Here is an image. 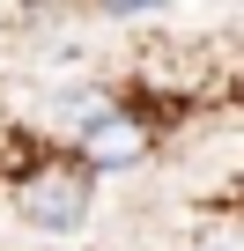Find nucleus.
<instances>
[{
  "label": "nucleus",
  "instance_id": "nucleus-1",
  "mask_svg": "<svg viewBox=\"0 0 244 251\" xmlns=\"http://www.w3.org/2000/svg\"><path fill=\"white\" fill-rule=\"evenodd\" d=\"M15 214L45 236H74L81 214H89V170H45L15 192Z\"/></svg>",
  "mask_w": 244,
  "mask_h": 251
},
{
  "label": "nucleus",
  "instance_id": "nucleus-2",
  "mask_svg": "<svg viewBox=\"0 0 244 251\" xmlns=\"http://www.w3.org/2000/svg\"><path fill=\"white\" fill-rule=\"evenodd\" d=\"M74 148H81V170H134V163H148L156 133H148L134 111H96Z\"/></svg>",
  "mask_w": 244,
  "mask_h": 251
},
{
  "label": "nucleus",
  "instance_id": "nucleus-3",
  "mask_svg": "<svg viewBox=\"0 0 244 251\" xmlns=\"http://www.w3.org/2000/svg\"><path fill=\"white\" fill-rule=\"evenodd\" d=\"M111 8H118V15H134V8H163V0H111Z\"/></svg>",
  "mask_w": 244,
  "mask_h": 251
},
{
  "label": "nucleus",
  "instance_id": "nucleus-4",
  "mask_svg": "<svg viewBox=\"0 0 244 251\" xmlns=\"http://www.w3.org/2000/svg\"><path fill=\"white\" fill-rule=\"evenodd\" d=\"M200 251H244V244H200Z\"/></svg>",
  "mask_w": 244,
  "mask_h": 251
}]
</instances>
